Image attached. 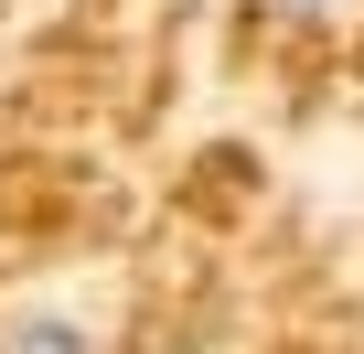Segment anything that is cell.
Returning <instances> with one entry per match:
<instances>
[{
  "mask_svg": "<svg viewBox=\"0 0 364 354\" xmlns=\"http://www.w3.org/2000/svg\"><path fill=\"white\" fill-rule=\"evenodd\" d=\"M0 354H97L65 311H33V322H11V343H0Z\"/></svg>",
  "mask_w": 364,
  "mask_h": 354,
  "instance_id": "obj_1",
  "label": "cell"
},
{
  "mask_svg": "<svg viewBox=\"0 0 364 354\" xmlns=\"http://www.w3.org/2000/svg\"><path fill=\"white\" fill-rule=\"evenodd\" d=\"M289 11H343V0H289Z\"/></svg>",
  "mask_w": 364,
  "mask_h": 354,
  "instance_id": "obj_2",
  "label": "cell"
}]
</instances>
